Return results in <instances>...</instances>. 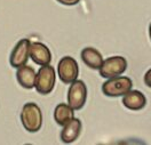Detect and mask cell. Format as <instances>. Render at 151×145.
<instances>
[{
  "mask_svg": "<svg viewBox=\"0 0 151 145\" xmlns=\"http://www.w3.org/2000/svg\"><path fill=\"white\" fill-rule=\"evenodd\" d=\"M42 112L38 104L29 102L23 105L21 112V122L29 133H37L42 127Z\"/></svg>",
  "mask_w": 151,
  "mask_h": 145,
  "instance_id": "obj_1",
  "label": "cell"
},
{
  "mask_svg": "<svg viewBox=\"0 0 151 145\" xmlns=\"http://www.w3.org/2000/svg\"><path fill=\"white\" fill-rule=\"evenodd\" d=\"M55 81H56L55 69L50 64L42 65L37 72L35 88L39 94L48 95L53 91V89L55 87Z\"/></svg>",
  "mask_w": 151,
  "mask_h": 145,
  "instance_id": "obj_2",
  "label": "cell"
},
{
  "mask_svg": "<svg viewBox=\"0 0 151 145\" xmlns=\"http://www.w3.org/2000/svg\"><path fill=\"white\" fill-rule=\"evenodd\" d=\"M133 87V81L131 78L125 76L109 78L103 85L102 91L105 96L109 97H119L124 96L128 93Z\"/></svg>",
  "mask_w": 151,
  "mask_h": 145,
  "instance_id": "obj_3",
  "label": "cell"
},
{
  "mask_svg": "<svg viewBox=\"0 0 151 145\" xmlns=\"http://www.w3.org/2000/svg\"><path fill=\"white\" fill-rule=\"evenodd\" d=\"M87 101V86L83 80H75L68 90V104L75 111L81 110Z\"/></svg>",
  "mask_w": 151,
  "mask_h": 145,
  "instance_id": "obj_4",
  "label": "cell"
},
{
  "mask_svg": "<svg viewBox=\"0 0 151 145\" xmlns=\"http://www.w3.org/2000/svg\"><path fill=\"white\" fill-rule=\"evenodd\" d=\"M127 70V61L123 56H111L104 59L101 68L99 69L100 76L104 79L118 77Z\"/></svg>",
  "mask_w": 151,
  "mask_h": 145,
  "instance_id": "obj_5",
  "label": "cell"
},
{
  "mask_svg": "<svg viewBox=\"0 0 151 145\" xmlns=\"http://www.w3.org/2000/svg\"><path fill=\"white\" fill-rule=\"evenodd\" d=\"M57 73L60 80L65 84L70 85L75 80L78 79L79 76V65L73 57L71 56H64L60 59L57 65Z\"/></svg>",
  "mask_w": 151,
  "mask_h": 145,
  "instance_id": "obj_6",
  "label": "cell"
},
{
  "mask_svg": "<svg viewBox=\"0 0 151 145\" xmlns=\"http://www.w3.org/2000/svg\"><path fill=\"white\" fill-rule=\"evenodd\" d=\"M30 45H31V41L27 38L21 39L15 45L9 57V63L13 68L17 69L27 64L30 57Z\"/></svg>",
  "mask_w": 151,
  "mask_h": 145,
  "instance_id": "obj_7",
  "label": "cell"
},
{
  "mask_svg": "<svg viewBox=\"0 0 151 145\" xmlns=\"http://www.w3.org/2000/svg\"><path fill=\"white\" fill-rule=\"evenodd\" d=\"M30 58L38 65H47L52 62V51L42 42L35 41L30 45Z\"/></svg>",
  "mask_w": 151,
  "mask_h": 145,
  "instance_id": "obj_8",
  "label": "cell"
},
{
  "mask_svg": "<svg viewBox=\"0 0 151 145\" xmlns=\"http://www.w3.org/2000/svg\"><path fill=\"white\" fill-rule=\"evenodd\" d=\"M123 105L132 111H140L147 105V97L140 90L131 89L123 96Z\"/></svg>",
  "mask_w": 151,
  "mask_h": 145,
  "instance_id": "obj_9",
  "label": "cell"
},
{
  "mask_svg": "<svg viewBox=\"0 0 151 145\" xmlns=\"http://www.w3.org/2000/svg\"><path fill=\"white\" fill-rule=\"evenodd\" d=\"M81 121L77 118L71 119L69 122H66L61 130V141L64 144H71L79 137L81 133Z\"/></svg>",
  "mask_w": 151,
  "mask_h": 145,
  "instance_id": "obj_10",
  "label": "cell"
},
{
  "mask_svg": "<svg viewBox=\"0 0 151 145\" xmlns=\"http://www.w3.org/2000/svg\"><path fill=\"white\" fill-rule=\"evenodd\" d=\"M36 71L35 69L30 65H22L17 68L16 71V79H17V82L21 85V87L25 88V89H32L35 88L36 85Z\"/></svg>",
  "mask_w": 151,
  "mask_h": 145,
  "instance_id": "obj_11",
  "label": "cell"
},
{
  "mask_svg": "<svg viewBox=\"0 0 151 145\" xmlns=\"http://www.w3.org/2000/svg\"><path fill=\"white\" fill-rule=\"evenodd\" d=\"M81 59L88 68L93 69V70H99L101 68L102 63H103V56L102 54L93 47H86L81 50Z\"/></svg>",
  "mask_w": 151,
  "mask_h": 145,
  "instance_id": "obj_12",
  "label": "cell"
},
{
  "mask_svg": "<svg viewBox=\"0 0 151 145\" xmlns=\"http://www.w3.org/2000/svg\"><path fill=\"white\" fill-rule=\"evenodd\" d=\"M75 118V110L65 103L57 104L54 110V120L58 126H64L71 119Z\"/></svg>",
  "mask_w": 151,
  "mask_h": 145,
  "instance_id": "obj_13",
  "label": "cell"
},
{
  "mask_svg": "<svg viewBox=\"0 0 151 145\" xmlns=\"http://www.w3.org/2000/svg\"><path fill=\"white\" fill-rule=\"evenodd\" d=\"M144 84H145V86L151 88V69L148 70L147 73L144 74Z\"/></svg>",
  "mask_w": 151,
  "mask_h": 145,
  "instance_id": "obj_14",
  "label": "cell"
},
{
  "mask_svg": "<svg viewBox=\"0 0 151 145\" xmlns=\"http://www.w3.org/2000/svg\"><path fill=\"white\" fill-rule=\"evenodd\" d=\"M56 1H58L62 5H65V6H75L80 0H56Z\"/></svg>",
  "mask_w": 151,
  "mask_h": 145,
  "instance_id": "obj_15",
  "label": "cell"
},
{
  "mask_svg": "<svg viewBox=\"0 0 151 145\" xmlns=\"http://www.w3.org/2000/svg\"><path fill=\"white\" fill-rule=\"evenodd\" d=\"M149 36H150V40H151V23L149 25Z\"/></svg>",
  "mask_w": 151,
  "mask_h": 145,
  "instance_id": "obj_16",
  "label": "cell"
}]
</instances>
